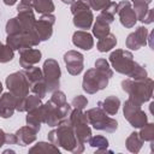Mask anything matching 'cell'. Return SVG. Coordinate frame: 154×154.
Wrapping results in <instances>:
<instances>
[{"label":"cell","mask_w":154,"mask_h":154,"mask_svg":"<svg viewBox=\"0 0 154 154\" xmlns=\"http://www.w3.org/2000/svg\"><path fill=\"white\" fill-rule=\"evenodd\" d=\"M6 87L16 97V111L24 112V100L29 95V82L23 71H17L6 77Z\"/></svg>","instance_id":"obj_4"},{"label":"cell","mask_w":154,"mask_h":154,"mask_svg":"<svg viewBox=\"0 0 154 154\" xmlns=\"http://www.w3.org/2000/svg\"><path fill=\"white\" fill-rule=\"evenodd\" d=\"M2 88H4V87H2V84H1V82H0V94L2 93Z\"/></svg>","instance_id":"obj_48"},{"label":"cell","mask_w":154,"mask_h":154,"mask_svg":"<svg viewBox=\"0 0 154 154\" xmlns=\"http://www.w3.org/2000/svg\"><path fill=\"white\" fill-rule=\"evenodd\" d=\"M31 6L37 13H41V14L53 13V11L55 10L54 2L52 0H34Z\"/></svg>","instance_id":"obj_27"},{"label":"cell","mask_w":154,"mask_h":154,"mask_svg":"<svg viewBox=\"0 0 154 154\" xmlns=\"http://www.w3.org/2000/svg\"><path fill=\"white\" fill-rule=\"evenodd\" d=\"M125 146H126V148H128L129 152L135 153V154L138 153V152L141 150L142 146H143V141L141 140L138 132H135V131L131 132V134L128 136L126 141H125Z\"/></svg>","instance_id":"obj_26"},{"label":"cell","mask_w":154,"mask_h":154,"mask_svg":"<svg viewBox=\"0 0 154 154\" xmlns=\"http://www.w3.org/2000/svg\"><path fill=\"white\" fill-rule=\"evenodd\" d=\"M114 20V14H111L106 12L105 10H101V13L96 17L95 23L93 25V35L96 38H102L107 36L111 32L109 25Z\"/></svg>","instance_id":"obj_13"},{"label":"cell","mask_w":154,"mask_h":154,"mask_svg":"<svg viewBox=\"0 0 154 154\" xmlns=\"http://www.w3.org/2000/svg\"><path fill=\"white\" fill-rule=\"evenodd\" d=\"M37 131L34 130L30 126H22L16 131V136H17V144L24 147L28 144H31L32 142L36 141L37 137Z\"/></svg>","instance_id":"obj_22"},{"label":"cell","mask_w":154,"mask_h":154,"mask_svg":"<svg viewBox=\"0 0 154 154\" xmlns=\"http://www.w3.org/2000/svg\"><path fill=\"white\" fill-rule=\"evenodd\" d=\"M23 73L24 76L26 77L28 82H29V85H31L32 83L35 82H38L41 79H43V73H42V70L37 66H31L29 69H24L23 70Z\"/></svg>","instance_id":"obj_31"},{"label":"cell","mask_w":154,"mask_h":154,"mask_svg":"<svg viewBox=\"0 0 154 154\" xmlns=\"http://www.w3.org/2000/svg\"><path fill=\"white\" fill-rule=\"evenodd\" d=\"M71 13L75 14L79 11H83V10H91V4H90V0H75L72 4H71Z\"/></svg>","instance_id":"obj_37"},{"label":"cell","mask_w":154,"mask_h":154,"mask_svg":"<svg viewBox=\"0 0 154 154\" xmlns=\"http://www.w3.org/2000/svg\"><path fill=\"white\" fill-rule=\"evenodd\" d=\"M109 65L119 73L128 76L132 79H141L148 77L144 66L134 60L131 52L126 49H116L109 54Z\"/></svg>","instance_id":"obj_1"},{"label":"cell","mask_w":154,"mask_h":154,"mask_svg":"<svg viewBox=\"0 0 154 154\" xmlns=\"http://www.w3.org/2000/svg\"><path fill=\"white\" fill-rule=\"evenodd\" d=\"M40 38L36 35L35 30L32 31H23L19 34L14 35H7L6 38V45L12 48L13 51L16 49H22V48H28V47H35L40 43Z\"/></svg>","instance_id":"obj_11"},{"label":"cell","mask_w":154,"mask_h":154,"mask_svg":"<svg viewBox=\"0 0 154 154\" xmlns=\"http://www.w3.org/2000/svg\"><path fill=\"white\" fill-rule=\"evenodd\" d=\"M109 78L97 69H89L83 76L82 88L87 94H95L108 85Z\"/></svg>","instance_id":"obj_8"},{"label":"cell","mask_w":154,"mask_h":154,"mask_svg":"<svg viewBox=\"0 0 154 154\" xmlns=\"http://www.w3.org/2000/svg\"><path fill=\"white\" fill-rule=\"evenodd\" d=\"M97 106L101 109H103L107 114L116 116L119 111V107H120V100L117 96L111 95V96H107L106 99H103L102 101H99Z\"/></svg>","instance_id":"obj_24"},{"label":"cell","mask_w":154,"mask_h":154,"mask_svg":"<svg viewBox=\"0 0 154 154\" xmlns=\"http://www.w3.org/2000/svg\"><path fill=\"white\" fill-rule=\"evenodd\" d=\"M55 23V17L53 13H43L38 20L35 22L34 30L38 36L40 41H47L53 34V25Z\"/></svg>","instance_id":"obj_12"},{"label":"cell","mask_w":154,"mask_h":154,"mask_svg":"<svg viewBox=\"0 0 154 154\" xmlns=\"http://www.w3.org/2000/svg\"><path fill=\"white\" fill-rule=\"evenodd\" d=\"M147 38H148V30L146 26L141 25L138 26L134 32L129 34L126 37V47L131 51H137L141 47L147 45Z\"/></svg>","instance_id":"obj_17"},{"label":"cell","mask_w":154,"mask_h":154,"mask_svg":"<svg viewBox=\"0 0 154 154\" xmlns=\"http://www.w3.org/2000/svg\"><path fill=\"white\" fill-rule=\"evenodd\" d=\"M109 2H111V0H90L91 8L93 10H96V11L103 10Z\"/></svg>","instance_id":"obj_41"},{"label":"cell","mask_w":154,"mask_h":154,"mask_svg":"<svg viewBox=\"0 0 154 154\" xmlns=\"http://www.w3.org/2000/svg\"><path fill=\"white\" fill-rule=\"evenodd\" d=\"M141 140L143 142H152L154 141V124L153 123H147L142 128H140L138 132Z\"/></svg>","instance_id":"obj_32"},{"label":"cell","mask_w":154,"mask_h":154,"mask_svg":"<svg viewBox=\"0 0 154 154\" xmlns=\"http://www.w3.org/2000/svg\"><path fill=\"white\" fill-rule=\"evenodd\" d=\"M42 73H43V81L46 83L47 93H53L58 90L60 84V76H61V71L58 61L54 59H47L43 63Z\"/></svg>","instance_id":"obj_10"},{"label":"cell","mask_w":154,"mask_h":154,"mask_svg":"<svg viewBox=\"0 0 154 154\" xmlns=\"http://www.w3.org/2000/svg\"><path fill=\"white\" fill-rule=\"evenodd\" d=\"M42 106H43V116H45L43 123H46L48 126L59 125L64 119L69 117L71 112V105H69L67 102L61 106H58L53 103L51 100H48Z\"/></svg>","instance_id":"obj_7"},{"label":"cell","mask_w":154,"mask_h":154,"mask_svg":"<svg viewBox=\"0 0 154 154\" xmlns=\"http://www.w3.org/2000/svg\"><path fill=\"white\" fill-rule=\"evenodd\" d=\"M5 144H17V136H16V134H6V136H5Z\"/></svg>","instance_id":"obj_43"},{"label":"cell","mask_w":154,"mask_h":154,"mask_svg":"<svg viewBox=\"0 0 154 154\" xmlns=\"http://www.w3.org/2000/svg\"><path fill=\"white\" fill-rule=\"evenodd\" d=\"M5 136H6V132L0 129V148L5 144Z\"/></svg>","instance_id":"obj_44"},{"label":"cell","mask_w":154,"mask_h":154,"mask_svg":"<svg viewBox=\"0 0 154 154\" xmlns=\"http://www.w3.org/2000/svg\"><path fill=\"white\" fill-rule=\"evenodd\" d=\"M95 69H97L99 71H101L102 73H105L108 78L113 77V71H112V69H111L109 63H108L106 59H102V58L97 59V60L95 61Z\"/></svg>","instance_id":"obj_36"},{"label":"cell","mask_w":154,"mask_h":154,"mask_svg":"<svg viewBox=\"0 0 154 154\" xmlns=\"http://www.w3.org/2000/svg\"><path fill=\"white\" fill-rule=\"evenodd\" d=\"M116 45H117V37L113 34L109 32L107 36H105L102 38H99L96 47H97L99 52H102L103 53V52H108L112 48H114Z\"/></svg>","instance_id":"obj_28"},{"label":"cell","mask_w":154,"mask_h":154,"mask_svg":"<svg viewBox=\"0 0 154 154\" xmlns=\"http://www.w3.org/2000/svg\"><path fill=\"white\" fill-rule=\"evenodd\" d=\"M88 123L93 125L95 130L106 131V132H114L118 129V123L116 119L107 116V113L101 109L99 106L90 108L85 112Z\"/></svg>","instance_id":"obj_5"},{"label":"cell","mask_w":154,"mask_h":154,"mask_svg":"<svg viewBox=\"0 0 154 154\" xmlns=\"http://www.w3.org/2000/svg\"><path fill=\"white\" fill-rule=\"evenodd\" d=\"M14 51L10 48L7 45L0 42V63H8L13 59Z\"/></svg>","instance_id":"obj_35"},{"label":"cell","mask_w":154,"mask_h":154,"mask_svg":"<svg viewBox=\"0 0 154 154\" xmlns=\"http://www.w3.org/2000/svg\"><path fill=\"white\" fill-rule=\"evenodd\" d=\"M153 19H154V10H153V8H149L148 12H147V14H146L144 18L142 19V23H144V24H150V23H153Z\"/></svg>","instance_id":"obj_42"},{"label":"cell","mask_w":154,"mask_h":154,"mask_svg":"<svg viewBox=\"0 0 154 154\" xmlns=\"http://www.w3.org/2000/svg\"><path fill=\"white\" fill-rule=\"evenodd\" d=\"M69 120L73 128V131H75L78 143H81L83 146L85 143H88V141L91 136V129L89 128V123H88L85 112H83V109L73 108L69 114Z\"/></svg>","instance_id":"obj_6"},{"label":"cell","mask_w":154,"mask_h":154,"mask_svg":"<svg viewBox=\"0 0 154 154\" xmlns=\"http://www.w3.org/2000/svg\"><path fill=\"white\" fill-rule=\"evenodd\" d=\"M88 105V99L83 95H77L72 99L71 101V107L76 108V109H84Z\"/></svg>","instance_id":"obj_39"},{"label":"cell","mask_w":154,"mask_h":154,"mask_svg":"<svg viewBox=\"0 0 154 154\" xmlns=\"http://www.w3.org/2000/svg\"><path fill=\"white\" fill-rule=\"evenodd\" d=\"M16 111V97L8 91L0 96V117L10 118Z\"/></svg>","instance_id":"obj_19"},{"label":"cell","mask_w":154,"mask_h":154,"mask_svg":"<svg viewBox=\"0 0 154 154\" xmlns=\"http://www.w3.org/2000/svg\"><path fill=\"white\" fill-rule=\"evenodd\" d=\"M29 153H37V154H49V153H53V154H59L60 150L59 148L51 143V142H37L36 144H34L30 149H29Z\"/></svg>","instance_id":"obj_25"},{"label":"cell","mask_w":154,"mask_h":154,"mask_svg":"<svg viewBox=\"0 0 154 154\" xmlns=\"http://www.w3.org/2000/svg\"><path fill=\"white\" fill-rule=\"evenodd\" d=\"M61 1H63L64 4H72L75 0H61Z\"/></svg>","instance_id":"obj_47"},{"label":"cell","mask_w":154,"mask_h":154,"mask_svg":"<svg viewBox=\"0 0 154 154\" xmlns=\"http://www.w3.org/2000/svg\"><path fill=\"white\" fill-rule=\"evenodd\" d=\"M17 13H18L17 19L20 23L23 30L24 31H32L35 22H36L35 16H34V11H32V6L19 2V5L17 6Z\"/></svg>","instance_id":"obj_16"},{"label":"cell","mask_w":154,"mask_h":154,"mask_svg":"<svg viewBox=\"0 0 154 154\" xmlns=\"http://www.w3.org/2000/svg\"><path fill=\"white\" fill-rule=\"evenodd\" d=\"M94 16L91 10H83L73 14V25L77 29L87 30L93 25Z\"/></svg>","instance_id":"obj_23"},{"label":"cell","mask_w":154,"mask_h":154,"mask_svg":"<svg viewBox=\"0 0 154 154\" xmlns=\"http://www.w3.org/2000/svg\"><path fill=\"white\" fill-rule=\"evenodd\" d=\"M83 54L77 51H67L64 54V63L66 65V70L72 76H77L83 71Z\"/></svg>","instance_id":"obj_15"},{"label":"cell","mask_w":154,"mask_h":154,"mask_svg":"<svg viewBox=\"0 0 154 154\" xmlns=\"http://www.w3.org/2000/svg\"><path fill=\"white\" fill-rule=\"evenodd\" d=\"M122 89L129 95V99L142 105L152 99L153 79L149 77L141 79L126 78L122 81Z\"/></svg>","instance_id":"obj_3"},{"label":"cell","mask_w":154,"mask_h":154,"mask_svg":"<svg viewBox=\"0 0 154 154\" xmlns=\"http://www.w3.org/2000/svg\"><path fill=\"white\" fill-rule=\"evenodd\" d=\"M51 101L58 106H61L64 103H66V96L63 91L60 90H55L52 93V97H51Z\"/></svg>","instance_id":"obj_40"},{"label":"cell","mask_w":154,"mask_h":154,"mask_svg":"<svg viewBox=\"0 0 154 154\" xmlns=\"http://www.w3.org/2000/svg\"><path fill=\"white\" fill-rule=\"evenodd\" d=\"M43 105V103H42ZM38 106L34 109L28 111V114L25 117V122L26 125L32 128L34 130H36L38 132V130L41 129V124L45 120V116H43V106Z\"/></svg>","instance_id":"obj_21"},{"label":"cell","mask_w":154,"mask_h":154,"mask_svg":"<svg viewBox=\"0 0 154 154\" xmlns=\"http://www.w3.org/2000/svg\"><path fill=\"white\" fill-rule=\"evenodd\" d=\"M123 113H124V117L125 119L130 123V125L132 128H136V129H140L142 128L144 124L148 123V118H147V114L144 113V111L141 108V103L131 100V99H128L125 102H124V106H123Z\"/></svg>","instance_id":"obj_9"},{"label":"cell","mask_w":154,"mask_h":154,"mask_svg":"<svg viewBox=\"0 0 154 154\" xmlns=\"http://www.w3.org/2000/svg\"><path fill=\"white\" fill-rule=\"evenodd\" d=\"M134 4V11L136 13L137 20H141L144 18V16L147 14L148 10H149V4L152 2V0H131Z\"/></svg>","instance_id":"obj_30"},{"label":"cell","mask_w":154,"mask_h":154,"mask_svg":"<svg viewBox=\"0 0 154 154\" xmlns=\"http://www.w3.org/2000/svg\"><path fill=\"white\" fill-rule=\"evenodd\" d=\"M48 141L57 147H61L63 149L69 150L73 154H78L84 150V146L78 143L76 138L69 117L64 119L59 125H57V129L48 132Z\"/></svg>","instance_id":"obj_2"},{"label":"cell","mask_w":154,"mask_h":154,"mask_svg":"<svg viewBox=\"0 0 154 154\" xmlns=\"http://www.w3.org/2000/svg\"><path fill=\"white\" fill-rule=\"evenodd\" d=\"M41 51L36 48H22L19 49V65L23 69H29L34 65H36L41 60Z\"/></svg>","instance_id":"obj_18"},{"label":"cell","mask_w":154,"mask_h":154,"mask_svg":"<svg viewBox=\"0 0 154 154\" xmlns=\"http://www.w3.org/2000/svg\"><path fill=\"white\" fill-rule=\"evenodd\" d=\"M42 105V101H41V97H38L37 95H28L24 100V112H28L30 109H34L38 106Z\"/></svg>","instance_id":"obj_34"},{"label":"cell","mask_w":154,"mask_h":154,"mask_svg":"<svg viewBox=\"0 0 154 154\" xmlns=\"http://www.w3.org/2000/svg\"><path fill=\"white\" fill-rule=\"evenodd\" d=\"M23 28L20 25V23L18 22L17 17L14 18H11L7 20L6 23V34L7 35H14V34H19V32H23Z\"/></svg>","instance_id":"obj_33"},{"label":"cell","mask_w":154,"mask_h":154,"mask_svg":"<svg viewBox=\"0 0 154 154\" xmlns=\"http://www.w3.org/2000/svg\"><path fill=\"white\" fill-rule=\"evenodd\" d=\"M30 90H31L35 95H37L38 97H41V99L45 97L46 94H47V88H46L45 81L41 79V81H38V82L32 83V84L30 85Z\"/></svg>","instance_id":"obj_38"},{"label":"cell","mask_w":154,"mask_h":154,"mask_svg":"<svg viewBox=\"0 0 154 154\" xmlns=\"http://www.w3.org/2000/svg\"><path fill=\"white\" fill-rule=\"evenodd\" d=\"M117 13L119 16V20L123 26H125V28L135 26V24L137 22V17H136V13H135L130 1L123 0L119 4H117Z\"/></svg>","instance_id":"obj_14"},{"label":"cell","mask_w":154,"mask_h":154,"mask_svg":"<svg viewBox=\"0 0 154 154\" xmlns=\"http://www.w3.org/2000/svg\"><path fill=\"white\" fill-rule=\"evenodd\" d=\"M32 1H34V0H20V2L26 4V5H31V4H32Z\"/></svg>","instance_id":"obj_46"},{"label":"cell","mask_w":154,"mask_h":154,"mask_svg":"<svg viewBox=\"0 0 154 154\" xmlns=\"http://www.w3.org/2000/svg\"><path fill=\"white\" fill-rule=\"evenodd\" d=\"M88 144L90 147L95 148L96 153H103L108 148V140L105 136H100V135L90 136V138L88 141Z\"/></svg>","instance_id":"obj_29"},{"label":"cell","mask_w":154,"mask_h":154,"mask_svg":"<svg viewBox=\"0 0 154 154\" xmlns=\"http://www.w3.org/2000/svg\"><path fill=\"white\" fill-rule=\"evenodd\" d=\"M17 2V0H4V4L5 5H8V6H12Z\"/></svg>","instance_id":"obj_45"},{"label":"cell","mask_w":154,"mask_h":154,"mask_svg":"<svg viewBox=\"0 0 154 154\" xmlns=\"http://www.w3.org/2000/svg\"><path fill=\"white\" fill-rule=\"evenodd\" d=\"M72 43L84 51H89L94 46V38L93 35L89 34L85 30H77L72 35Z\"/></svg>","instance_id":"obj_20"}]
</instances>
